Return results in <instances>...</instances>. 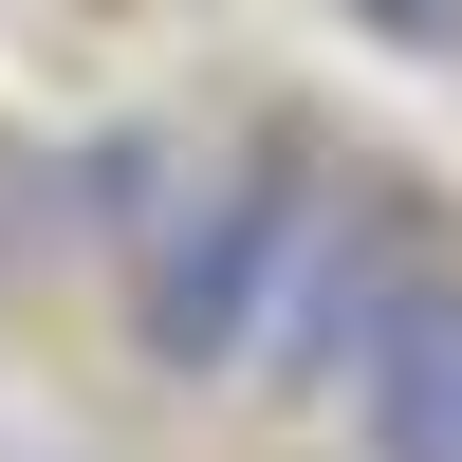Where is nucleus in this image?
<instances>
[{"label": "nucleus", "instance_id": "nucleus-1", "mask_svg": "<svg viewBox=\"0 0 462 462\" xmlns=\"http://www.w3.org/2000/svg\"><path fill=\"white\" fill-rule=\"evenodd\" d=\"M296 241H315V167H296V148L204 167L167 222H130V352L167 370V389L259 370V333H278V296H296Z\"/></svg>", "mask_w": 462, "mask_h": 462}, {"label": "nucleus", "instance_id": "nucleus-2", "mask_svg": "<svg viewBox=\"0 0 462 462\" xmlns=\"http://www.w3.org/2000/svg\"><path fill=\"white\" fill-rule=\"evenodd\" d=\"M333 407H352V462H462V278L444 259L389 278V315H370Z\"/></svg>", "mask_w": 462, "mask_h": 462}]
</instances>
